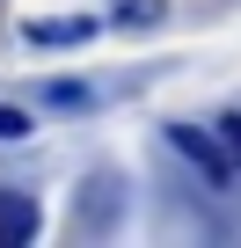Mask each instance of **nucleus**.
I'll list each match as a JSON object with an SVG mask.
<instances>
[{"instance_id":"obj_1","label":"nucleus","mask_w":241,"mask_h":248,"mask_svg":"<svg viewBox=\"0 0 241 248\" xmlns=\"http://www.w3.org/2000/svg\"><path fill=\"white\" fill-rule=\"evenodd\" d=\"M132 212V190H125V168H88L80 190H73V241H102L117 233Z\"/></svg>"},{"instance_id":"obj_2","label":"nucleus","mask_w":241,"mask_h":248,"mask_svg":"<svg viewBox=\"0 0 241 248\" xmlns=\"http://www.w3.org/2000/svg\"><path fill=\"white\" fill-rule=\"evenodd\" d=\"M161 139H168V154H183L205 175V190H234L241 183V168H234V154H226L219 132H205V124H161Z\"/></svg>"},{"instance_id":"obj_3","label":"nucleus","mask_w":241,"mask_h":248,"mask_svg":"<svg viewBox=\"0 0 241 248\" xmlns=\"http://www.w3.org/2000/svg\"><path fill=\"white\" fill-rule=\"evenodd\" d=\"M95 30H102V15H51V22H30L22 44H30V51H73V44H88Z\"/></svg>"},{"instance_id":"obj_4","label":"nucleus","mask_w":241,"mask_h":248,"mask_svg":"<svg viewBox=\"0 0 241 248\" xmlns=\"http://www.w3.org/2000/svg\"><path fill=\"white\" fill-rule=\"evenodd\" d=\"M37 233V204L22 197V190H0V248H15V241H30Z\"/></svg>"},{"instance_id":"obj_5","label":"nucleus","mask_w":241,"mask_h":248,"mask_svg":"<svg viewBox=\"0 0 241 248\" xmlns=\"http://www.w3.org/2000/svg\"><path fill=\"white\" fill-rule=\"evenodd\" d=\"M168 15V0H110V22H125V30H154Z\"/></svg>"},{"instance_id":"obj_6","label":"nucleus","mask_w":241,"mask_h":248,"mask_svg":"<svg viewBox=\"0 0 241 248\" xmlns=\"http://www.w3.org/2000/svg\"><path fill=\"white\" fill-rule=\"evenodd\" d=\"M15 139H30V109L0 102V146H15Z\"/></svg>"},{"instance_id":"obj_7","label":"nucleus","mask_w":241,"mask_h":248,"mask_svg":"<svg viewBox=\"0 0 241 248\" xmlns=\"http://www.w3.org/2000/svg\"><path fill=\"white\" fill-rule=\"evenodd\" d=\"M44 102H51V109H88V102H95V95H88V88H80V80H59V88H51V95H44Z\"/></svg>"},{"instance_id":"obj_8","label":"nucleus","mask_w":241,"mask_h":248,"mask_svg":"<svg viewBox=\"0 0 241 248\" xmlns=\"http://www.w3.org/2000/svg\"><path fill=\"white\" fill-rule=\"evenodd\" d=\"M212 132H219V139H226V154H234V168H241V109H226V117H219V124H212Z\"/></svg>"}]
</instances>
